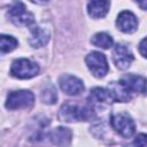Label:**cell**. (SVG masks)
Masks as SVG:
<instances>
[{
	"mask_svg": "<svg viewBox=\"0 0 147 147\" xmlns=\"http://www.w3.org/2000/svg\"><path fill=\"white\" fill-rule=\"evenodd\" d=\"M91 42L94 46H96V47L107 49V48H110L113 46L114 40H113L111 36H109L108 33H106V32H98V33H95L92 37Z\"/></svg>",
	"mask_w": 147,
	"mask_h": 147,
	"instance_id": "obj_15",
	"label": "cell"
},
{
	"mask_svg": "<svg viewBox=\"0 0 147 147\" xmlns=\"http://www.w3.org/2000/svg\"><path fill=\"white\" fill-rule=\"evenodd\" d=\"M111 127L122 137L130 138L136 132V124L127 113H117L110 117Z\"/></svg>",
	"mask_w": 147,
	"mask_h": 147,
	"instance_id": "obj_2",
	"label": "cell"
},
{
	"mask_svg": "<svg viewBox=\"0 0 147 147\" xmlns=\"http://www.w3.org/2000/svg\"><path fill=\"white\" fill-rule=\"evenodd\" d=\"M72 133L68 127L59 126L51 132V140L57 147H69Z\"/></svg>",
	"mask_w": 147,
	"mask_h": 147,
	"instance_id": "obj_11",
	"label": "cell"
},
{
	"mask_svg": "<svg viewBox=\"0 0 147 147\" xmlns=\"http://www.w3.org/2000/svg\"><path fill=\"white\" fill-rule=\"evenodd\" d=\"M8 17L9 20L17 26H28L33 23L34 16L32 13H30L24 3L22 2H15L8 10Z\"/></svg>",
	"mask_w": 147,
	"mask_h": 147,
	"instance_id": "obj_6",
	"label": "cell"
},
{
	"mask_svg": "<svg viewBox=\"0 0 147 147\" xmlns=\"http://www.w3.org/2000/svg\"><path fill=\"white\" fill-rule=\"evenodd\" d=\"M116 25L121 31L125 33H133L138 29V21L133 13L129 10H123L117 16Z\"/></svg>",
	"mask_w": 147,
	"mask_h": 147,
	"instance_id": "obj_10",
	"label": "cell"
},
{
	"mask_svg": "<svg viewBox=\"0 0 147 147\" xmlns=\"http://www.w3.org/2000/svg\"><path fill=\"white\" fill-rule=\"evenodd\" d=\"M131 94L132 93H142L145 94L146 92V79L145 77L137 76V75H126L122 77L118 80Z\"/></svg>",
	"mask_w": 147,
	"mask_h": 147,
	"instance_id": "obj_9",
	"label": "cell"
},
{
	"mask_svg": "<svg viewBox=\"0 0 147 147\" xmlns=\"http://www.w3.org/2000/svg\"><path fill=\"white\" fill-rule=\"evenodd\" d=\"M59 84H60L61 90L64 93H67L68 95H72V96L79 95L85 88L83 82L78 77L68 75V74H64L59 78Z\"/></svg>",
	"mask_w": 147,
	"mask_h": 147,
	"instance_id": "obj_7",
	"label": "cell"
},
{
	"mask_svg": "<svg viewBox=\"0 0 147 147\" xmlns=\"http://www.w3.org/2000/svg\"><path fill=\"white\" fill-rule=\"evenodd\" d=\"M39 72V65L28 59L15 60L10 68V75L18 79H29L37 76Z\"/></svg>",
	"mask_w": 147,
	"mask_h": 147,
	"instance_id": "obj_4",
	"label": "cell"
},
{
	"mask_svg": "<svg viewBox=\"0 0 147 147\" xmlns=\"http://www.w3.org/2000/svg\"><path fill=\"white\" fill-rule=\"evenodd\" d=\"M139 5L142 7V9H144V10L146 9V1H145V2H142V3H139Z\"/></svg>",
	"mask_w": 147,
	"mask_h": 147,
	"instance_id": "obj_20",
	"label": "cell"
},
{
	"mask_svg": "<svg viewBox=\"0 0 147 147\" xmlns=\"http://www.w3.org/2000/svg\"><path fill=\"white\" fill-rule=\"evenodd\" d=\"M34 103V95L26 90H20L10 92L6 100V107L10 110L29 109Z\"/></svg>",
	"mask_w": 147,
	"mask_h": 147,
	"instance_id": "obj_3",
	"label": "cell"
},
{
	"mask_svg": "<svg viewBox=\"0 0 147 147\" xmlns=\"http://www.w3.org/2000/svg\"><path fill=\"white\" fill-rule=\"evenodd\" d=\"M90 100L91 102L99 105H110L111 102H114L111 92L108 88H102V87L92 88L90 93Z\"/></svg>",
	"mask_w": 147,
	"mask_h": 147,
	"instance_id": "obj_13",
	"label": "cell"
},
{
	"mask_svg": "<svg viewBox=\"0 0 147 147\" xmlns=\"http://www.w3.org/2000/svg\"><path fill=\"white\" fill-rule=\"evenodd\" d=\"M146 134L145 133H140L136 137L133 144H134V147H147V141H146Z\"/></svg>",
	"mask_w": 147,
	"mask_h": 147,
	"instance_id": "obj_18",
	"label": "cell"
},
{
	"mask_svg": "<svg viewBox=\"0 0 147 147\" xmlns=\"http://www.w3.org/2000/svg\"><path fill=\"white\" fill-rule=\"evenodd\" d=\"M110 8L109 1H91L87 3V13L92 18H101L105 17Z\"/></svg>",
	"mask_w": 147,
	"mask_h": 147,
	"instance_id": "obj_14",
	"label": "cell"
},
{
	"mask_svg": "<svg viewBox=\"0 0 147 147\" xmlns=\"http://www.w3.org/2000/svg\"><path fill=\"white\" fill-rule=\"evenodd\" d=\"M94 109L92 106H82L78 103L67 102L59 110V119L62 122H82L93 117Z\"/></svg>",
	"mask_w": 147,
	"mask_h": 147,
	"instance_id": "obj_1",
	"label": "cell"
},
{
	"mask_svg": "<svg viewBox=\"0 0 147 147\" xmlns=\"http://www.w3.org/2000/svg\"><path fill=\"white\" fill-rule=\"evenodd\" d=\"M18 45V41L11 37V36H7V34H0V52L2 53H8L14 51Z\"/></svg>",
	"mask_w": 147,
	"mask_h": 147,
	"instance_id": "obj_16",
	"label": "cell"
},
{
	"mask_svg": "<svg viewBox=\"0 0 147 147\" xmlns=\"http://www.w3.org/2000/svg\"><path fill=\"white\" fill-rule=\"evenodd\" d=\"M57 100V93L55 87L49 84L41 91V101L46 105H53Z\"/></svg>",
	"mask_w": 147,
	"mask_h": 147,
	"instance_id": "obj_17",
	"label": "cell"
},
{
	"mask_svg": "<svg viewBox=\"0 0 147 147\" xmlns=\"http://www.w3.org/2000/svg\"><path fill=\"white\" fill-rule=\"evenodd\" d=\"M139 52H140V54L142 55V57H146V56H147V53H146V38H144V39L140 41Z\"/></svg>",
	"mask_w": 147,
	"mask_h": 147,
	"instance_id": "obj_19",
	"label": "cell"
},
{
	"mask_svg": "<svg viewBox=\"0 0 147 147\" xmlns=\"http://www.w3.org/2000/svg\"><path fill=\"white\" fill-rule=\"evenodd\" d=\"M114 63L115 65L121 69V70H125L127 69L132 61H133V54L132 52L129 49V47H126L125 45L123 44H117L115 47H114Z\"/></svg>",
	"mask_w": 147,
	"mask_h": 147,
	"instance_id": "obj_8",
	"label": "cell"
},
{
	"mask_svg": "<svg viewBox=\"0 0 147 147\" xmlns=\"http://www.w3.org/2000/svg\"><path fill=\"white\" fill-rule=\"evenodd\" d=\"M49 40V31L44 26H36L31 30L29 37V44L33 48L45 46Z\"/></svg>",
	"mask_w": 147,
	"mask_h": 147,
	"instance_id": "obj_12",
	"label": "cell"
},
{
	"mask_svg": "<svg viewBox=\"0 0 147 147\" xmlns=\"http://www.w3.org/2000/svg\"><path fill=\"white\" fill-rule=\"evenodd\" d=\"M85 62H86L87 68L92 72V75L95 76L96 78L105 77L109 70L106 55L102 54L101 52L93 51V52L88 53L85 59Z\"/></svg>",
	"mask_w": 147,
	"mask_h": 147,
	"instance_id": "obj_5",
	"label": "cell"
}]
</instances>
